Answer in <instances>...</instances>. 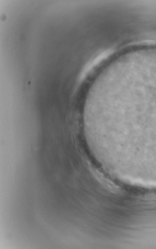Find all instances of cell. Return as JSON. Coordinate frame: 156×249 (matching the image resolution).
I'll return each instance as SVG.
<instances>
[{
  "instance_id": "cell-1",
  "label": "cell",
  "mask_w": 156,
  "mask_h": 249,
  "mask_svg": "<svg viewBox=\"0 0 156 249\" xmlns=\"http://www.w3.org/2000/svg\"><path fill=\"white\" fill-rule=\"evenodd\" d=\"M88 147L119 172H156V70L123 71L91 92L84 109Z\"/></svg>"
}]
</instances>
